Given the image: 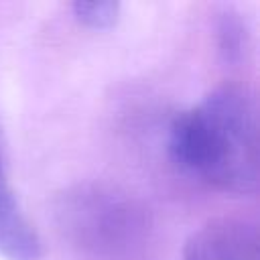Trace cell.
<instances>
[{
  "instance_id": "cell-1",
  "label": "cell",
  "mask_w": 260,
  "mask_h": 260,
  "mask_svg": "<svg viewBox=\"0 0 260 260\" xmlns=\"http://www.w3.org/2000/svg\"><path fill=\"white\" fill-rule=\"evenodd\" d=\"M173 162L199 183L230 195L258 189V108L240 85H221L175 116L169 128Z\"/></svg>"
},
{
  "instance_id": "cell-2",
  "label": "cell",
  "mask_w": 260,
  "mask_h": 260,
  "mask_svg": "<svg viewBox=\"0 0 260 260\" xmlns=\"http://www.w3.org/2000/svg\"><path fill=\"white\" fill-rule=\"evenodd\" d=\"M55 219L71 246L108 260L136 252L148 232L144 207L128 193L102 183L63 191L55 203Z\"/></svg>"
},
{
  "instance_id": "cell-3",
  "label": "cell",
  "mask_w": 260,
  "mask_h": 260,
  "mask_svg": "<svg viewBox=\"0 0 260 260\" xmlns=\"http://www.w3.org/2000/svg\"><path fill=\"white\" fill-rule=\"evenodd\" d=\"M183 260H260L258 228L240 217L209 219L185 242Z\"/></svg>"
},
{
  "instance_id": "cell-4",
  "label": "cell",
  "mask_w": 260,
  "mask_h": 260,
  "mask_svg": "<svg viewBox=\"0 0 260 260\" xmlns=\"http://www.w3.org/2000/svg\"><path fill=\"white\" fill-rule=\"evenodd\" d=\"M0 256L6 260H39L41 240L32 223L22 213L14 191L6 179L0 148Z\"/></svg>"
},
{
  "instance_id": "cell-5",
  "label": "cell",
  "mask_w": 260,
  "mask_h": 260,
  "mask_svg": "<svg viewBox=\"0 0 260 260\" xmlns=\"http://www.w3.org/2000/svg\"><path fill=\"white\" fill-rule=\"evenodd\" d=\"M71 10H73L75 20L89 28H110L112 24H116V20L120 16V4L110 2V0L73 2Z\"/></svg>"
}]
</instances>
